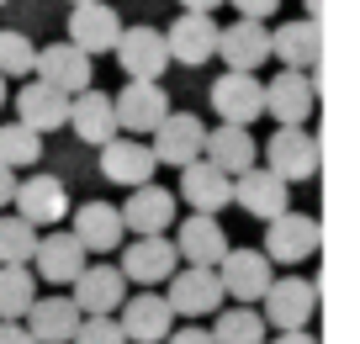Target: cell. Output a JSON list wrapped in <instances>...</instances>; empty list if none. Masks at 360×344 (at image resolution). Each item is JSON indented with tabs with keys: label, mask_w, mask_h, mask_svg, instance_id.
Masks as SVG:
<instances>
[{
	"label": "cell",
	"mask_w": 360,
	"mask_h": 344,
	"mask_svg": "<svg viewBox=\"0 0 360 344\" xmlns=\"http://www.w3.org/2000/svg\"><path fill=\"white\" fill-rule=\"evenodd\" d=\"M270 281H276V270H270V260L259 255V249H228V255L217 260V286H223V297H233L238 307L259 302Z\"/></svg>",
	"instance_id": "ba28073f"
},
{
	"label": "cell",
	"mask_w": 360,
	"mask_h": 344,
	"mask_svg": "<svg viewBox=\"0 0 360 344\" xmlns=\"http://www.w3.org/2000/svg\"><path fill=\"white\" fill-rule=\"evenodd\" d=\"M37 159H43V138L32 133V127H22V122H6L0 127V170H32Z\"/></svg>",
	"instance_id": "d6a6232c"
},
{
	"label": "cell",
	"mask_w": 360,
	"mask_h": 344,
	"mask_svg": "<svg viewBox=\"0 0 360 344\" xmlns=\"http://www.w3.org/2000/svg\"><path fill=\"white\" fill-rule=\"evenodd\" d=\"M32 265H37V276L53 281V286H75L79 270L90 265V255L75 244V234H58V228H48V234H37Z\"/></svg>",
	"instance_id": "ac0fdd59"
},
{
	"label": "cell",
	"mask_w": 360,
	"mask_h": 344,
	"mask_svg": "<svg viewBox=\"0 0 360 344\" xmlns=\"http://www.w3.org/2000/svg\"><path fill=\"white\" fill-rule=\"evenodd\" d=\"M202 144H207V127L196 111H169L165 122L154 127V144H148V154H154V165H196L202 159Z\"/></svg>",
	"instance_id": "8992f818"
},
{
	"label": "cell",
	"mask_w": 360,
	"mask_h": 344,
	"mask_svg": "<svg viewBox=\"0 0 360 344\" xmlns=\"http://www.w3.org/2000/svg\"><path fill=\"white\" fill-rule=\"evenodd\" d=\"M223 0H180V11H191V16H212Z\"/></svg>",
	"instance_id": "ab89813d"
},
{
	"label": "cell",
	"mask_w": 360,
	"mask_h": 344,
	"mask_svg": "<svg viewBox=\"0 0 360 344\" xmlns=\"http://www.w3.org/2000/svg\"><path fill=\"white\" fill-rule=\"evenodd\" d=\"M212 106L228 127H249L255 117H265V85L255 75H217L212 79Z\"/></svg>",
	"instance_id": "9a60e30c"
},
{
	"label": "cell",
	"mask_w": 360,
	"mask_h": 344,
	"mask_svg": "<svg viewBox=\"0 0 360 344\" xmlns=\"http://www.w3.org/2000/svg\"><path fill=\"white\" fill-rule=\"evenodd\" d=\"M0 6H6V0H0Z\"/></svg>",
	"instance_id": "bcb514c9"
},
{
	"label": "cell",
	"mask_w": 360,
	"mask_h": 344,
	"mask_svg": "<svg viewBox=\"0 0 360 344\" xmlns=\"http://www.w3.org/2000/svg\"><path fill=\"white\" fill-rule=\"evenodd\" d=\"M180 201L196 212V217H217V212L233 201V180L217 175L207 159H196V165L180 170Z\"/></svg>",
	"instance_id": "d4e9b609"
},
{
	"label": "cell",
	"mask_w": 360,
	"mask_h": 344,
	"mask_svg": "<svg viewBox=\"0 0 360 344\" xmlns=\"http://www.w3.org/2000/svg\"><path fill=\"white\" fill-rule=\"evenodd\" d=\"M122 281H138V286H148L154 291L159 281H169L180 270V260H175V244L169 238H133V244L122 249Z\"/></svg>",
	"instance_id": "7402d4cb"
},
{
	"label": "cell",
	"mask_w": 360,
	"mask_h": 344,
	"mask_svg": "<svg viewBox=\"0 0 360 344\" xmlns=\"http://www.w3.org/2000/svg\"><path fill=\"white\" fill-rule=\"evenodd\" d=\"M233 201L249 212V217L276 222L281 212H292V186H281L265 165H255V170H244V175L233 180Z\"/></svg>",
	"instance_id": "e0dca14e"
},
{
	"label": "cell",
	"mask_w": 360,
	"mask_h": 344,
	"mask_svg": "<svg viewBox=\"0 0 360 344\" xmlns=\"http://www.w3.org/2000/svg\"><path fill=\"white\" fill-rule=\"evenodd\" d=\"M212 58H223L228 75H255V69L270 58V27L238 22V16H233L228 27H217V53Z\"/></svg>",
	"instance_id": "8fae6325"
},
{
	"label": "cell",
	"mask_w": 360,
	"mask_h": 344,
	"mask_svg": "<svg viewBox=\"0 0 360 344\" xmlns=\"http://www.w3.org/2000/svg\"><path fill=\"white\" fill-rule=\"evenodd\" d=\"M11 101H16V122L32 127L37 138L69 122V96H58V90H53V85H43V79H27V85L16 90Z\"/></svg>",
	"instance_id": "484cf974"
},
{
	"label": "cell",
	"mask_w": 360,
	"mask_h": 344,
	"mask_svg": "<svg viewBox=\"0 0 360 344\" xmlns=\"http://www.w3.org/2000/svg\"><path fill=\"white\" fill-rule=\"evenodd\" d=\"M112 117H117V133H154L169 117L165 85H154V79H127L112 96Z\"/></svg>",
	"instance_id": "5b68a950"
},
{
	"label": "cell",
	"mask_w": 360,
	"mask_h": 344,
	"mask_svg": "<svg viewBox=\"0 0 360 344\" xmlns=\"http://www.w3.org/2000/svg\"><path fill=\"white\" fill-rule=\"evenodd\" d=\"M0 106H6V79H0Z\"/></svg>",
	"instance_id": "ee69618b"
},
{
	"label": "cell",
	"mask_w": 360,
	"mask_h": 344,
	"mask_svg": "<svg viewBox=\"0 0 360 344\" xmlns=\"http://www.w3.org/2000/svg\"><path fill=\"white\" fill-rule=\"evenodd\" d=\"M165 344H212V333H207L202 323H186V329H169Z\"/></svg>",
	"instance_id": "74e56055"
},
{
	"label": "cell",
	"mask_w": 360,
	"mask_h": 344,
	"mask_svg": "<svg viewBox=\"0 0 360 344\" xmlns=\"http://www.w3.org/2000/svg\"><path fill=\"white\" fill-rule=\"evenodd\" d=\"M207 333H212V344H265V318H259V307H223Z\"/></svg>",
	"instance_id": "1f68e13d"
},
{
	"label": "cell",
	"mask_w": 360,
	"mask_h": 344,
	"mask_svg": "<svg viewBox=\"0 0 360 344\" xmlns=\"http://www.w3.org/2000/svg\"><path fill=\"white\" fill-rule=\"evenodd\" d=\"M11 217H22L27 228H53V222L69 217V186L58 175H32V180H16V196H11Z\"/></svg>",
	"instance_id": "277c9868"
},
{
	"label": "cell",
	"mask_w": 360,
	"mask_h": 344,
	"mask_svg": "<svg viewBox=\"0 0 360 344\" xmlns=\"http://www.w3.org/2000/svg\"><path fill=\"white\" fill-rule=\"evenodd\" d=\"M228 6L238 11V22H259V27L281 11V0H228Z\"/></svg>",
	"instance_id": "8d00e7d4"
},
{
	"label": "cell",
	"mask_w": 360,
	"mask_h": 344,
	"mask_svg": "<svg viewBox=\"0 0 360 344\" xmlns=\"http://www.w3.org/2000/svg\"><path fill=\"white\" fill-rule=\"evenodd\" d=\"M122 228H133L138 238H165V228L175 222V191H159V186H138L127 191V201L117 207Z\"/></svg>",
	"instance_id": "2e32d148"
},
{
	"label": "cell",
	"mask_w": 360,
	"mask_h": 344,
	"mask_svg": "<svg viewBox=\"0 0 360 344\" xmlns=\"http://www.w3.org/2000/svg\"><path fill=\"white\" fill-rule=\"evenodd\" d=\"M75 127V138H85V144L106 148L117 138V117H112V96L106 90H79L75 101H69V122Z\"/></svg>",
	"instance_id": "f1b7e54d"
},
{
	"label": "cell",
	"mask_w": 360,
	"mask_h": 344,
	"mask_svg": "<svg viewBox=\"0 0 360 344\" xmlns=\"http://www.w3.org/2000/svg\"><path fill=\"white\" fill-rule=\"evenodd\" d=\"M270 344H318V339H313V333H307V329H297V333H276V339H270Z\"/></svg>",
	"instance_id": "b9f144b4"
},
{
	"label": "cell",
	"mask_w": 360,
	"mask_h": 344,
	"mask_svg": "<svg viewBox=\"0 0 360 344\" xmlns=\"http://www.w3.org/2000/svg\"><path fill=\"white\" fill-rule=\"evenodd\" d=\"M154 154H148V144L143 138H112V144L101 148V175L112 180V186H127V191H138V186H148L154 180Z\"/></svg>",
	"instance_id": "cb8c5ba5"
},
{
	"label": "cell",
	"mask_w": 360,
	"mask_h": 344,
	"mask_svg": "<svg viewBox=\"0 0 360 344\" xmlns=\"http://www.w3.org/2000/svg\"><path fill=\"white\" fill-rule=\"evenodd\" d=\"M117 329H122L127 344H165L169 329H175V312L159 291H143V297H127L117 307Z\"/></svg>",
	"instance_id": "7c38bea8"
},
{
	"label": "cell",
	"mask_w": 360,
	"mask_h": 344,
	"mask_svg": "<svg viewBox=\"0 0 360 344\" xmlns=\"http://www.w3.org/2000/svg\"><path fill=\"white\" fill-rule=\"evenodd\" d=\"M202 159L217 170V175L238 180L244 170L259 165V144H255V133H249V127H228V122H223V127H212V133H207Z\"/></svg>",
	"instance_id": "d6986e66"
},
{
	"label": "cell",
	"mask_w": 360,
	"mask_h": 344,
	"mask_svg": "<svg viewBox=\"0 0 360 344\" xmlns=\"http://www.w3.org/2000/svg\"><path fill=\"white\" fill-rule=\"evenodd\" d=\"M318 244H323V234L307 212H281L276 222H265V249L259 255L270 265H302V260L318 255Z\"/></svg>",
	"instance_id": "3957f363"
},
{
	"label": "cell",
	"mask_w": 360,
	"mask_h": 344,
	"mask_svg": "<svg viewBox=\"0 0 360 344\" xmlns=\"http://www.w3.org/2000/svg\"><path fill=\"white\" fill-rule=\"evenodd\" d=\"M90 75H96V58H85L79 48H69V43L37 48V58H32V79L53 85L58 96H69V101H75L79 90H90Z\"/></svg>",
	"instance_id": "30bf717a"
},
{
	"label": "cell",
	"mask_w": 360,
	"mask_h": 344,
	"mask_svg": "<svg viewBox=\"0 0 360 344\" xmlns=\"http://www.w3.org/2000/svg\"><path fill=\"white\" fill-rule=\"evenodd\" d=\"M75 244L85 249V255H112L117 244H122V217H117V207L112 201H85V207L75 212Z\"/></svg>",
	"instance_id": "83f0119b"
},
{
	"label": "cell",
	"mask_w": 360,
	"mask_h": 344,
	"mask_svg": "<svg viewBox=\"0 0 360 344\" xmlns=\"http://www.w3.org/2000/svg\"><path fill=\"white\" fill-rule=\"evenodd\" d=\"M228 234H223V222L217 217H186L180 222V234H175V260H186V265H196V270H217V260L228 255Z\"/></svg>",
	"instance_id": "44dd1931"
},
{
	"label": "cell",
	"mask_w": 360,
	"mask_h": 344,
	"mask_svg": "<svg viewBox=\"0 0 360 344\" xmlns=\"http://www.w3.org/2000/svg\"><path fill=\"white\" fill-rule=\"evenodd\" d=\"M318 53H323V37H318V22H281L270 27V58H281V69H292V75H307V69L318 64Z\"/></svg>",
	"instance_id": "4316f807"
},
{
	"label": "cell",
	"mask_w": 360,
	"mask_h": 344,
	"mask_svg": "<svg viewBox=\"0 0 360 344\" xmlns=\"http://www.w3.org/2000/svg\"><path fill=\"white\" fill-rule=\"evenodd\" d=\"M265 307H259V318H265V329L276 333H297L313 323V307H318V286L302 276H281V281H270L265 286Z\"/></svg>",
	"instance_id": "7a4b0ae2"
},
{
	"label": "cell",
	"mask_w": 360,
	"mask_h": 344,
	"mask_svg": "<svg viewBox=\"0 0 360 344\" xmlns=\"http://www.w3.org/2000/svg\"><path fill=\"white\" fill-rule=\"evenodd\" d=\"M32 58H37L32 37L16 32V27H0V79H27L32 75Z\"/></svg>",
	"instance_id": "836d02e7"
},
{
	"label": "cell",
	"mask_w": 360,
	"mask_h": 344,
	"mask_svg": "<svg viewBox=\"0 0 360 344\" xmlns=\"http://www.w3.org/2000/svg\"><path fill=\"white\" fill-rule=\"evenodd\" d=\"M169 312L175 318H207V312H223V286H217V270H196V265H180L169 276V291H165Z\"/></svg>",
	"instance_id": "52a82bcc"
},
{
	"label": "cell",
	"mask_w": 360,
	"mask_h": 344,
	"mask_svg": "<svg viewBox=\"0 0 360 344\" xmlns=\"http://www.w3.org/2000/svg\"><path fill=\"white\" fill-rule=\"evenodd\" d=\"M318 11H323V0H307V22H313Z\"/></svg>",
	"instance_id": "7bdbcfd3"
},
{
	"label": "cell",
	"mask_w": 360,
	"mask_h": 344,
	"mask_svg": "<svg viewBox=\"0 0 360 344\" xmlns=\"http://www.w3.org/2000/svg\"><path fill=\"white\" fill-rule=\"evenodd\" d=\"M259 159H265V170L281 180V186L313 180L318 175V138L307 133V127H276V133L265 138V148H259Z\"/></svg>",
	"instance_id": "6da1fadb"
},
{
	"label": "cell",
	"mask_w": 360,
	"mask_h": 344,
	"mask_svg": "<svg viewBox=\"0 0 360 344\" xmlns=\"http://www.w3.org/2000/svg\"><path fill=\"white\" fill-rule=\"evenodd\" d=\"M265 117H276V127H307V117H313V79L281 69L265 85Z\"/></svg>",
	"instance_id": "603a6c76"
},
{
	"label": "cell",
	"mask_w": 360,
	"mask_h": 344,
	"mask_svg": "<svg viewBox=\"0 0 360 344\" xmlns=\"http://www.w3.org/2000/svg\"><path fill=\"white\" fill-rule=\"evenodd\" d=\"M69 6H96V0H69Z\"/></svg>",
	"instance_id": "f6af8a7d"
},
{
	"label": "cell",
	"mask_w": 360,
	"mask_h": 344,
	"mask_svg": "<svg viewBox=\"0 0 360 344\" xmlns=\"http://www.w3.org/2000/svg\"><path fill=\"white\" fill-rule=\"evenodd\" d=\"M11 196H16V175H11V170H0V207H11Z\"/></svg>",
	"instance_id": "60d3db41"
},
{
	"label": "cell",
	"mask_w": 360,
	"mask_h": 344,
	"mask_svg": "<svg viewBox=\"0 0 360 344\" xmlns=\"http://www.w3.org/2000/svg\"><path fill=\"white\" fill-rule=\"evenodd\" d=\"M37 249V234L22 217H0V265H27Z\"/></svg>",
	"instance_id": "e575fe53"
},
{
	"label": "cell",
	"mask_w": 360,
	"mask_h": 344,
	"mask_svg": "<svg viewBox=\"0 0 360 344\" xmlns=\"http://www.w3.org/2000/svg\"><path fill=\"white\" fill-rule=\"evenodd\" d=\"M165 53L169 64H207V58L217 53V22L212 16H191V11H180L175 22H169L165 32Z\"/></svg>",
	"instance_id": "ffe728a7"
},
{
	"label": "cell",
	"mask_w": 360,
	"mask_h": 344,
	"mask_svg": "<svg viewBox=\"0 0 360 344\" xmlns=\"http://www.w3.org/2000/svg\"><path fill=\"white\" fill-rule=\"evenodd\" d=\"M69 344H127L122 329H117V318H79L75 339Z\"/></svg>",
	"instance_id": "d590c367"
},
{
	"label": "cell",
	"mask_w": 360,
	"mask_h": 344,
	"mask_svg": "<svg viewBox=\"0 0 360 344\" xmlns=\"http://www.w3.org/2000/svg\"><path fill=\"white\" fill-rule=\"evenodd\" d=\"M75 312L79 318H112L117 307L127 302V281H122V270L117 265H85L79 270V281H75Z\"/></svg>",
	"instance_id": "4fadbf2b"
},
{
	"label": "cell",
	"mask_w": 360,
	"mask_h": 344,
	"mask_svg": "<svg viewBox=\"0 0 360 344\" xmlns=\"http://www.w3.org/2000/svg\"><path fill=\"white\" fill-rule=\"evenodd\" d=\"M37 302V276L27 265H0V323H22Z\"/></svg>",
	"instance_id": "4dcf8cb0"
},
{
	"label": "cell",
	"mask_w": 360,
	"mask_h": 344,
	"mask_svg": "<svg viewBox=\"0 0 360 344\" xmlns=\"http://www.w3.org/2000/svg\"><path fill=\"white\" fill-rule=\"evenodd\" d=\"M0 344H37V339L22 329V323H0Z\"/></svg>",
	"instance_id": "f35d334b"
},
{
	"label": "cell",
	"mask_w": 360,
	"mask_h": 344,
	"mask_svg": "<svg viewBox=\"0 0 360 344\" xmlns=\"http://www.w3.org/2000/svg\"><path fill=\"white\" fill-rule=\"evenodd\" d=\"M117 37H122V16H117L106 0H96V6H75V11H69V37H64V43L79 48L85 58L112 53Z\"/></svg>",
	"instance_id": "5bb4252c"
},
{
	"label": "cell",
	"mask_w": 360,
	"mask_h": 344,
	"mask_svg": "<svg viewBox=\"0 0 360 344\" xmlns=\"http://www.w3.org/2000/svg\"><path fill=\"white\" fill-rule=\"evenodd\" d=\"M117 64H122L127 79H165L169 69V53H165V32L159 27H122V37H117Z\"/></svg>",
	"instance_id": "9c48e42d"
},
{
	"label": "cell",
	"mask_w": 360,
	"mask_h": 344,
	"mask_svg": "<svg viewBox=\"0 0 360 344\" xmlns=\"http://www.w3.org/2000/svg\"><path fill=\"white\" fill-rule=\"evenodd\" d=\"M22 329L32 333L37 344H69V339H75V329H79V312H75V302H69V297H37L32 307H27Z\"/></svg>",
	"instance_id": "f546056e"
}]
</instances>
